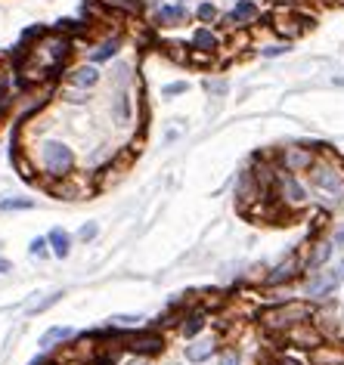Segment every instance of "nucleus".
Segmentation results:
<instances>
[{
	"label": "nucleus",
	"instance_id": "1",
	"mask_svg": "<svg viewBox=\"0 0 344 365\" xmlns=\"http://www.w3.org/2000/svg\"><path fill=\"white\" fill-rule=\"evenodd\" d=\"M313 316H316V304H310V300H279V304L260 309L258 322H260L264 331L283 337L288 328H295L301 322H310Z\"/></svg>",
	"mask_w": 344,
	"mask_h": 365
},
{
	"label": "nucleus",
	"instance_id": "2",
	"mask_svg": "<svg viewBox=\"0 0 344 365\" xmlns=\"http://www.w3.org/2000/svg\"><path fill=\"white\" fill-rule=\"evenodd\" d=\"M310 173V189L320 195V202L325 207H341L344 205V168L335 164L329 155H316Z\"/></svg>",
	"mask_w": 344,
	"mask_h": 365
},
{
	"label": "nucleus",
	"instance_id": "3",
	"mask_svg": "<svg viewBox=\"0 0 344 365\" xmlns=\"http://www.w3.org/2000/svg\"><path fill=\"white\" fill-rule=\"evenodd\" d=\"M75 149L62 140H44L34 152V164H38L41 173H47L50 180H62V177H71L75 170Z\"/></svg>",
	"mask_w": 344,
	"mask_h": 365
},
{
	"label": "nucleus",
	"instance_id": "4",
	"mask_svg": "<svg viewBox=\"0 0 344 365\" xmlns=\"http://www.w3.org/2000/svg\"><path fill=\"white\" fill-rule=\"evenodd\" d=\"M273 198H276L279 207H285V211H301V207L310 205V192H307V186L298 180V173H288V170H276Z\"/></svg>",
	"mask_w": 344,
	"mask_h": 365
},
{
	"label": "nucleus",
	"instance_id": "5",
	"mask_svg": "<svg viewBox=\"0 0 344 365\" xmlns=\"http://www.w3.org/2000/svg\"><path fill=\"white\" fill-rule=\"evenodd\" d=\"M341 285V276H338V267H323L316 272H307L304 276V300L310 304H329V297L335 294V288Z\"/></svg>",
	"mask_w": 344,
	"mask_h": 365
},
{
	"label": "nucleus",
	"instance_id": "6",
	"mask_svg": "<svg viewBox=\"0 0 344 365\" xmlns=\"http://www.w3.org/2000/svg\"><path fill=\"white\" fill-rule=\"evenodd\" d=\"M121 344H124V350H131L133 356H146V359H152V356H161V353H165V346H168L165 334H161L158 328H137V331L124 334Z\"/></svg>",
	"mask_w": 344,
	"mask_h": 365
},
{
	"label": "nucleus",
	"instance_id": "7",
	"mask_svg": "<svg viewBox=\"0 0 344 365\" xmlns=\"http://www.w3.org/2000/svg\"><path fill=\"white\" fill-rule=\"evenodd\" d=\"M276 168L279 170H288V173H307L313 168L316 161V152L310 149V145H288V149H279L276 155Z\"/></svg>",
	"mask_w": 344,
	"mask_h": 365
},
{
	"label": "nucleus",
	"instance_id": "8",
	"mask_svg": "<svg viewBox=\"0 0 344 365\" xmlns=\"http://www.w3.org/2000/svg\"><path fill=\"white\" fill-rule=\"evenodd\" d=\"M298 276H304V260H301V254L292 251L285 260H279L273 269L264 276V285L267 288H283L288 285V282H295Z\"/></svg>",
	"mask_w": 344,
	"mask_h": 365
},
{
	"label": "nucleus",
	"instance_id": "9",
	"mask_svg": "<svg viewBox=\"0 0 344 365\" xmlns=\"http://www.w3.org/2000/svg\"><path fill=\"white\" fill-rule=\"evenodd\" d=\"M283 341L288 344V346H298V350H316V346H323L325 344V334L320 331V325L313 322H301V325H295V328H288V331L283 334Z\"/></svg>",
	"mask_w": 344,
	"mask_h": 365
},
{
	"label": "nucleus",
	"instance_id": "10",
	"mask_svg": "<svg viewBox=\"0 0 344 365\" xmlns=\"http://www.w3.org/2000/svg\"><path fill=\"white\" fill-rule=\"evenodd\" d=\"M152 22H156V29L161 31H171V29H183L189 22V10L186 4H174V0H168V4H158L156 13H152Z\"/></svg>",
	"mask_w": 344,
	"mask_h": 365
},
{
	"label": "nucleus",
	"instance_id": "11",
	"mask_svg": "<svg viewBox=\"0 0 344 365\" xmlns=\"http://www.w3.org/2000/svg\"><path fill=\"white\" fill-rule=\"evenodd\" d=\"M221 22H226V29H248V25L260 22V6L255 0H236L233 10L221 16Z\"/></svg>",
	"mask_w": 344,
	"mask_h": 365
},
{
	"label": "nucleus",
	"instance_id": "12",
	"mask_svg": "<svg viewBox=\"0 0 344 365\" xmlns=\"http://www.w3.org/2000/svg\"><path fill=\"white\" fill-rule=\"evenodd\" d=\"M99 81H103V71H99V66H93V62H81V66H71L66 68V84L71 90H93Z\"/></svg>",
	"mask_w": 344,
	"mask_h": 365
},
{
	"label": "nucleus",
	"instance_id": "13",
	"mask_svg": "<svg viewBox=\"0 0 344 365\" xmlns=\"http://www.w3.org/2000/svg\"><path fill=\"white\" fill-rule=\"evenodd\" d=\"M332 254H335V248H332L329 239H313L310 248H307V254L301 257V260H304V276H307V272H316V269L329 267Z\"/></svg>",
	"mask_w": 344,
	"mask_h": 365
},
{
	"label": "nucleus",
	"instance_id": "14",
	"mask_svg": "<svg viewBox=\"0 0 344 365\" xmlns=\"http://www.w3.org/2000/svg\"><path fill=\"white\" fill-rule=\"evenodd\" d=\"M177 328H180V337H183V341H193V337H198V334H202L205 328H208V309H205V307L186 309V313L180 316Z\"/></svg>",
	"mask_w": 344,
	"mask_h": 365
},
{
	"label": "nucleus",
	"instance_id": "15",
	"mask_svg": "<svg viewBox=\"0 0 344 365\" xmlns=\"http://www.w3.org/2000/svg\"><path fill=\"white\" fill-rule=\"evenodd\" d=\"M221 34H217L211 25H198L189 38V50H198V53H208V56H217L221 53Z\"/></svg>",
	"mask_w": 344,
	"mask_h": 365
},
{
	"label": "nucleus",
	"instance_id": "16",
	"mask_svg": "<svg viewBox=\"0 0 344 365\" xmlns=\"http://www.w3.org/2000/svg\"><path fill=\"white\" fill-rule=\"evenodd\" d=\"M217 353V337H193V341H186L183 346V356H186V362H193V365H202L208 362L211 356Z\"/></svg>",
	"mask_w": 344,
	"mask_h": 365
},
{
	"label": "nucleus",
	"instance_id": "17",
	"mask_svg": "<svg viewBox=\"0 0 344 365\" xmlns=\"http://www.w3.org/2000/svg\"><path fill=\"white\" fill-rule=\"evenodd\" d=\"M118 53H121V38H118V34H112V38L96 41L93 47L87 50V59L93 62V66H106V62H112Z\"/></svg>",
	"mask_w": 344,
	"mask_h": 365
},
{
	"label": "nucleus",
	"instance_id": "18",
	"mask_svg": "<svg viewBox=\"0 0 344 365\" xmlns=\"http://www.w3.org/2000/svg\"><path fill=\"white\" fill-rule=\"evenodd\" d=\"M78 337V331L71 325H53V328H47V331L41 334V341H38V346L41 350H56L59 344H66V341H75Z\"/></svg>",
	"mask_w": 344,
	"mask_h": 365
},
{
	"label": "nucleus",
	"instance_id": "19",
	"mask_svg": "<svg viewBox=\"0 0 344 365\" xmlns=\"http://www.w3.org/2000/svg\"><path fill=\"white\" fill-rule=\"evenodd\" d=\"M131 118H133V99L128 90H115V96H112V121L124 127V124H131Z\"/></svg>",
	"mask_w": 344,
	"mask_h": 365
},
{
	"label": "nucleus",
	"instance_id": "20",
	"mask_svg": "<svg viewBox=\"0 0 344 365\" xmlns=\"http://www.w3.org/2000/svg\"><path fill=\"white\" fill-rule=\"evenodd\" d=\"M47 245H50V254L56 260H69V254H71V235L66 230H50L47 232Z\"/></svg>",
	"mask_w": 344,
	"mask_h": 365
},
{
	"label": "nucleus",
	"instance_id": "21",
	"mask_svg": "<svg viewBox=\"0 0 344 365\" xmlns=\"http://www.w3.org/2000/svg\"><path fill=\"white\" fill-rule=\"evenodd\" d=\"M310 365H344V350L341 346H316V350H310Z\"/></svg>",
	"mask_w": 344,
	"mask_h": 365
},
{
	"label": "nucleus",
	"instance_id": "22",
	"mask_svg": "<svg viewBox=\"0 0 344 365\" xmlns=\"http://www.w3.org/2000/svg\"><path fill=\"white\" fill-rule=\"evenodd\" d=\"M196 19H198V25H214V22H221V10H217L214 0H202V4L196 6Z\"/></svg>",
	"mask_w": 344,
	"mask_h": 365
},
{
	"label": "nucleus",
	"instance_id": "23",
	"mask_svg": "<svg viewBox=\"0 0 344 365\" xmlns=\"http://www.w3.org/2000/svg\"><path fill=\"white\" fill-rule=\"evenodd\" d=\"M140 322H143V316L128 313V316H112L108 319V328H115V331H131V328H137Z\"/></svg>",
	"mask_w": 344,
	"mask_h": 365
},
{
	"label": "nucleus",
	"instance_id": "24",
	"mask_svg": "<svg viewBox=\"0 0 344 365\" xmlns=\"http://www.w3.org/2000/svg\"><path fill=\"white\" fill-rule=\"evenodd\" d=\"M161 53H165V56H171L174 62H189V47L186 43H161Z\"/></svg>",
	"mask_w": 344,
	"mask_h": 365
},
{
	"label": "nucleus",
	"instance_id": "25",
	"mask_svg": "<svg viewBox=\"0 0 344 365\" xmlns=\"http://www.w3.org/2000/svg\"><path fill=\"white\" fill-rule=\"evenodd\" d=\"M31 207H34L31 198H19V195L0 198V211H31Z\"/></svg>",
	"mask_w": 344,
	"mask_h": 365
},
{
	"label": "nucleus",
	"instance_id": "26",
	"mask_svg": "<svg viewBox=\"0 0 344 365\" xmlns=\"http://www.w3.org/2000/svg\"><path fill=\"white\" fill-rule=\"evenodd\" d=\"M205 93L208 96H214V99H221L226 96V90H230V84H226V78H205Z\"/></svg>",
	"mask_w": 344,
	"mask_h": 365
},
{
	"label": "nucleus",
	"instance_id": "27",
	"mask_svg": "<svg viewBox=\"0 0 344 365\" xmlns=\"http://www.w3.org/2000/svg\"><path fill=\"white\" fill-rule=\"evenodd\" d=\"M29 254H31L34 260H47V257H50L47 235H38V239H31V245H29Z\"/></svg>",
	"mask_w": 344,
	"mask_h": 365
},
{
	"label": "nucleus",
	"instance_id": "28",
	"mask_svg": "<svg viewBox=\"0 0 344 365\" xmlns=\"http://www.w3.org/2000/svg\"><path fill=\"white\" fill-rule=\"evenodd\" d=\"M288 50H292V43L279 41V43H267V47H260V56H264V59H279V56H285Z\"/></svg>",
	"mask_w": 344,
	"mask_h": 365
},
{
	"label": "nucleus",
	"instance_id": "29",
	"mask_svg": "<svg viewBox=\"0 0 344 365\" xmlns=\"http://www.w3.org/2000/svg\"><path fill=\"white\" fill-rule=\"evenodd\" d=\"M131 75H133V68H131V66H115V71H112L115 90H128V84H131Z\"/></svg>",
	"mask_w": 344,
	"mask_h": 365
},
{
	"label": "nucleus",
	"instance_id": "30",
	"mask_svg": "<svg viewBox=\"0 0 344 365\" xmlns=\"http://www.w3.org/2000/svg\"><path fill=\"white\" fill-rule=\"evenodd\" d=\"M189 93V81H171V84L161 87V96L165 99H174V96H183Z\"/></svg>",
	"mask_w": 344,
	"mask_h": 365
},
{
	"label": "nucleus",
	"instance_id": "31",
	"mask_svg": "<svg viewBox=\"0 0 344 365\" xmlns=\"http://www.w3.org/2000/svg\"><path fill=\"white\" fill-rule=\"evenodd\" d=\"M217 365H242V353L236 350V346H230V350H223L221 356H217Z\"/></svg>",
	"mask_w": 344,
	"mask_h": 365
},
{
	"label": "nucleus",
	"instance_id": "32",
	"mask_svg": "<svg viewBox=\"0 0 344 365\" xmlns=\"http://www.w3.org/2000/svg\"><path fill=\"white\" fill-rule=\"evenodd\" d=\"M96 235H99V223H84V226H81V230H78V242L90 245V242L96 239Z\"/></svg>",
	"mask_w": 344,
	"mask_h": 365
},
{
	"label": "nucleus",
	"instance_id": "33",
	"mask_svg": "<svg viewBox=\"0 0 344 365\" xmlns=\"http://www.w3.org/2000/svg\"><path fill=\"white\" fill-rule=\"evenodd\" d=\"M62 297V291H53V294H47V297H44L41 300V304H34V307H29V313L34 316V313H44V309H47V307H53V304H56V300Z\"/></svg>",
	"mask_w": 344,
	"mask_h": 365
},
{
	"label": "nucleus",
	"instance_id": "34",
	"mask_svg": "<svg viewBox=\"0 0 344 365\" xmlns=\"http://www.w3.org/2000/svg\"><path fill=\"white\" fill-rule=\"evenodd\" d=\"M332 248H338V251H344V223H338V226H335V230H332Z\"/></svg>",
	"mask_w": 344,
	"mask_h": 365
},
{
	"label": "nucleus",
	"instance_id": "35",
	"mask_svg": "<svg viewBox=\"0 0 344 365\" xmlns=\"http://www.w3.org/2000/svg\"><path fill=\"white\" fill-rule=\"evenodd\" d=\"M10 272H13V263L6 257H0V276H10Z\"/></svg>",
	"mask_w": 344,
	"mask_h": 365
},
{
	"label": "nucleus",
	"instance_id": "36",
	"mask_svg": "<svg viewBox=\"0 0 344 365\" xmlns=\"http://www.w3.org/2000/svg\"><path fill=\"white\" fill-rule=\"evenodd\" d=\"M124 365H152V362L146 359V356H133V359H128Z\"/></svg>",
	"mask_w": 344,
	"mask_h": 365
},
{
	"label": "nucleus",
	"instance_id": "37",
	"mask_svg": "<svg viewBox=\"0 0 344 365\" xmlns=\"http://www.w3.org/2000/svg\"><path fill=\"white\" fill-rule=\"evenodd\" d=\"M338 276H341V279H344V257H341V260H338Z\"/></svg>",
	"mask_w": 344,
	"mask_h": 365
},
{
	"label": "nucleus",
	"instance_id": "38",
	"mask_svg": "<svg viewBox=\"0 0 344 365\" xmlns=\"http://www.w3.org/2000/svg\"><path fill=\"white\" fill-rule=\"evenodd\" d=\"M174 4H186V0H174Z\"/></svg>",
	"mask_w": 344,
	"mask_h": 365
},
{
	"label": "nucleus",
	"instance_id": "39",
	"mask_svg": "<svg viewBox=\"0 0 344 365\" xmlns=\"http://www.w3.org/2000/svg\"><path fill=\"white\" fill-rule=\"evenodd\" d=\"M171 365H180V362H171Z\"/></svg>",
	"mask_w": 344,
	"mask_h": 365
}]
</instances>
